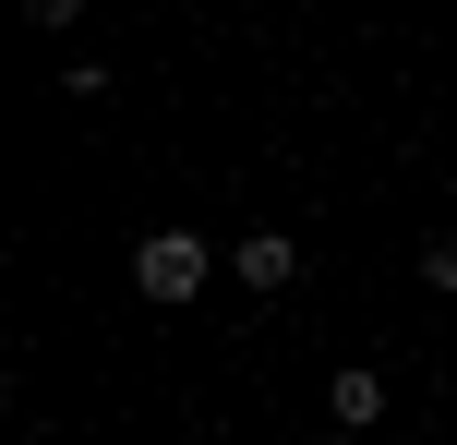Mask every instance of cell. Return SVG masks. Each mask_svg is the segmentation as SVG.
<instances>
[{
	"label": "cell",
	"instance_id": "277c9868",
	"mask_svg": "<svg viewBox=\"0 0 457 445\" xmlns=\"http://www.w3.org/2000/svg\"><path fill=\"white\" fill-rule=\"evenodd\" d=\"M61 96H72V109H96V96H109V61H85V48H72V61H61Z\"/></svg>",
	"mask_w": 457,
	"mask_h": 445
},
{
	"label": "cell",
	"instance_id": "5b68a950",
	"mask_svg": "<svg viewBox=\"0 0 457 445\" xmlns=\"http://www.w3.org/2000/svg\"><path fill=\"white\" fill-rule=\"evenodd\" d=\"M421 289H445V301H457V241H421Z\"/></svg>",
	"mask_w": 457,
	"mask_h": 445
},
{
	"label": "cell",
	"instance_id": "3957f363",
	"mask_svg": "<svg viewBox=\"0 0 457 445\" xmlns=\"http://www.w3.org/2000/svg\"><path fill=\"white\" fill-rule=\"evenodd\" d=\"M325 409H337V433H373V422H386V374H373V361H337Z\"/></svg>",
	"mask_w": 457,
	"mask_h": 445
},
{
	"label": "cell",
	"instance_id": "8992f818",
	"mask_svg": "<svg viewBox=\"0 0 457 445\" xmlns=\"http://www.w3.org/2000/svg\"><path fill=\"white\" fill-rule=\"evenodd\" d=\"M24 12H37L48 37H61V24H85V0H24Z\"/></svg>",
	"mask_w": 457,
	"mask_h": 445
},
{
	"label": "cell",
	"instance_id": "6da1fadb",
	"mask_svg": "<svg viewBox=\"0 0 457 445\" xmlns=\"http://www.w3.org/2000/svg\"><path fill=\"white\" fill-rule=\"evenodd\" d=\"M217 277H228V241H205V229H145V241H133V289H145L157 313L205 301Z\"/></svg>",
	"mask_w": 457,
	"mask_h": 445
},
{
	"label": "cell",
	"instance_id": "7a4b0ae2",
	"mask_svg": "<svg viewBox=\"0 0 457 445\" xmlns=\"http://www.w3.org/2000/svg\"><path fill=\"white\" fill-rule=\"evenodd\" d=\"M228 277H241L253 301H277V289L301 277V241L289 229H241V241H228Z\"/></svg>",
	"mask_w": 457,
	"mask_h": 445
},
{
	"label": "cell",
	"instance_id": "52a82bcc",
	"mask_svg": "<svg viewBox=\"0 0 457 445\" xmlns=\"http://www.w3.org/2000/svg\"><path fill=\"white\" fill-rule=\"evenodd\" d=\"M325 445H373V433H325Z\"/></svg>",
	"mask_w": 457,
	"mask_h": 445
}]
</instances>
